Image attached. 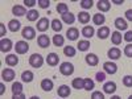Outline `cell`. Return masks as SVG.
Masks as SVG:
<instances>
[{
	"label": "cell",
	"instance_id": "1",
	"mask_svg": "<svg viewBox=\"0 0 132 99\" xmlns=\"http://www.w3.org/2000/svg\"><path fill=\"white\" fill-rule=\"evenodd\" d=\"M42 63H44V58L38 53H35V54H32V56L29 57V65L32 66V68L38 69V68L42 66Z\"/></svg>",
	"mask_w": 132,
	"mask_h": 99
},
{
	"label": "cell",
	"instance_id": "2",
	"mask_svg": "<svg viewBox=\"0 0 132 99\" xmlns=\"http://www.w3.org/2000/svg\"><path fill=\"white\" fill-rule=\"evenodd\" d=\"M60 73H61L62 75H66V77L71 75V74L74 73V66H73V63H70V62H62L61 66H60Z\"/></svg>",
	"mask_w": 132,
	"mask_h": 99
},
{
	"label": "cell",
	"instance_id": "3",
	"mask_svg": "<svg viewBox=\"0 0 132 99\" xmlns=\"http://www.w3.org/2000/svg\"><path fill=\"white\" fill-rule=\"evenodd\" d=\"M15 49H16L17 54H25L29 50V45L27 41H17L15 45Z\"/></svg>",
	"mask_w": 132,
	"mask_h": 99
},
{
	"label": "cell",
	"instance_id": "4",
	"mask_svg": "<svg viewBox=\"0 0 132 99\" xmlns=\"http://www.w3.org/2000/svg\"><path fill=\"white\" fill-rule=\"evenodd\" d=\"M50 24H52V23L48 20V17H42V19H40V20L37 21V30L45 32V30H48V28H49Z\"/></svg>",
	"mask_w": 132,
	"mask_h": 99
},
{
	"label": "cell",
	"instance_id": "5",
	"mask_svg": "<svg viewBox=\"0 0 132 99\" xmlns=\"http://www.w3.org/2000/svg\"><path fill=\"white\" fill-rule=\"evenodd\" d=\"M21 36H23L25 40H33V38H35V36H36V30L33 29L32 27H25L23 29Z\"/></svg>",
	"mask_w": 132,
	"mask_h": 99
},
{
	"label": "cell",
	"instance_id": "6",
	"mask_svg": "<svg viewBox=\"0 0 132 99\" xmlns=\"http://www.w3.org/2000/svg\"><path fill=\"white\" fill-rule=\"evenodd\" d=\"M12 41H11L9 38H2V41H0V50H2L3 53H7L9 52L11 49H12Z\"/></svg>",
	"mask_w": 132,
	"mask_h": 99
},
{
	"label": "cell",
	"instance_id": "7",
	"mask_svg": "<svg viewBox=\"0 0 132 99\" xmlns=\"http://www.w3.org/2000/svg\"><path fill=\"white\" fill-rule=\"evenodd\" d=\"M103 69H104V71L108 73V74H115V73L118 71V66H116V63L108 61V62H104V63H103Z\"/></svg>",
	"mask_w": 132,
	"mask_h": 99
},
{
	"label": "cell",
	"instance_id": "8",
	"mask_svg": "<svg viewBox=\"0 0 132 99\" xmlns=\"http://www.w3.org/2000/svg\"><path fill=\"white\" fill-rule=\"evenodd\" d=\"M85 61H86L87 65H90V66H96L98 62H99V58H98L96 54H94V53H89V54H87V56L85 57Z\"/></svg>",
	"mask_w": 132,
	"mask_h": 99
},
{
	"label": "cell",
	"instance_id": "9",
	"mask_svg": "<svg viewBox=\"0 0 132 99\" xmlns=\"http://www.w3.org/2000/svg\"><path fill=\"white\" fill-rule=\"evenodd\" d=\"M37 44H38V46H41V48H48L50 45V38L46 35H41L37 38Z\"/></svg>",
	"mask_w": 132,
	"mask_h": 99
},
{
	"label": "cell",
	"instance_id": "10",
	"mask_svg": "<svg viewBox=\"0 0 132 99\" xmlns=\"http://www.w3.org/2000/svg\"><path fill=\"white\" fill-rule=\"evenodd\" d=\"M2 77L5 82H11L13 78H15V71L12 69H4L2 71Z\"/></svg>",
	"mask_w": 132,
	"mask_h": 99
},
{
	"label": "cell",
	"instance_id": "11",
	"mask_svg": "<svg viewBox=\"0 0 132 99\" xmlns=\"http://www.w3.org/2000/svg\"><path fill=\"white\" fill-rule=\"evenodd\" d=\"M58 96H61V98H68L69 95H70V93H71V90L69 89V86L68 85H61L60 87H58Z\"/></svg>",
	"mask_w": 132,
	"mask_h": 99
},
{
	"label": "cell",
	"instance_id": "12",
	"mask_svg": "<svg viewBox=\"0 0 132 99\" xmlns=\"http://www.w3.org/2000/svg\"><path fill=\"white\" fill-rule=\"evenodd\" d=\"M96 4H98V9L101 12H107L111 8V2H108V0H99Z\"/></svg>",
	"mask_w": 132,
	"mask_h": 99
},
{
	"label": "cell",
	"instance_id": "13",
	"mask_svg": "<svg viewBox=\"0 0 132 99\" xmlns=\"http://www.w3.org/2000/svg\"><path fill=\"white\" fill-rule=\"evenodd\" d=\"M46 62H48V65H50V66H56V65H58V62H60L58 54H56V53H50V54H48Z\"/></svg>",
	"mask_w": 132,
	"mask_h": 99
},
{
	"label": "cell",
	"instance_id": "14",
	"mask_svg": "<svg viewBox=\"0 0 132 99\" xmlns=\"http://www.w3.org/2000/svg\"><path fill=\"white\" fill-rule=\"evenodd\" d=\"M79 36V32L77 28H69L68 32H66V37H68L70 41H75L77 38H78Z\"/></svg>",
	"mask_w": 132,
	"mask_h": 99
},
{
	"label": "cell",
	"instance_id": "15",
	"mask_svg": "<svg viewBox=\"0 0 132 99\" xmlns=\"http://www.w3.org/2000/svg\"><path fill=\"white\" fill-rule=\"evenodd\" d=\"M94 33H95V30H94V27H91V25H86L82 29V36L86 38H91L94 36Z\"/></svg>",
	"mask_w": 132,
	"mask_h": 99
},
{
	"label": "cell",
	"instance_id": "16",
	"mask_svg": "<svg viewBox=\"0 0 132 99\" xmlns=\"http://www.w3.org/2000/svg\"><path fill=\"white\" fill-rule=\"evenodd\" d=\"M103 91L106 94H114L116 91V83L115 82H107V83H104Z\"/></svg>",
	"mask_w": 132,
	"mask_h": 99
},
{
	"label": "cell",
	"instance_id": "17",
	"mask_svg": "<svg viewBox=\"0 0 132 99\" xmlns=\"http://www.w3.org/2000/svg\"><path fill=\"white\" fill-rule=\"evenodd\" d=\"M110 36V28L108 27H101L98 29V37L101 40H106Z\"/></svg>",
	"mask_w": 132,
	"mask_h": 99
},
{
	"label": "cell",
	"instance_id": "18",
	"mask_svg": "<svg viewBox=\"0 0 132 99\" xmlns=\"http://www.w3.org/2000/svg\"><path fill=\"white\" fill-rule=\"evenodd\" d=\"M5 63L8 66H16L19 63V57L16 54H9V56L5 57Z\"/></svg>",
	"mask_w": 132,
	"mask_h": 99
},
{
	"label": "cell",
	"instance_id": "19",
	"mask_svg": "<svg viewBox=\"0 0 132 99\" xmlns=\"http://www.w3.org/2000/svg\"><path fill=\"white\" fill-rule=\"evenodd\" d=\"M41 89L44 91H52V89H53V81L52 79H48V78L42 79L41 81Z\"/></svg>",
	"mask_w": 132,
	"mask_h": 99
},
{
	"label": "cell",
	"instance_id": "20",
	"mask_svg": "<svg viewBox=\"0 0 132 99\" xmlns=\"http://www.w3.org/2000/svg\"><path fill=\"white\" fill-rule=\"evenodd\" d=\"M12 13L13 15H16V16H27V9L23 7V5H15L13 8H12Z\"/></svg>",
	"mask_w": 132,
	"mask_h": 99
},
{
	"label": "cell",
	"instance_id": "21",
	"mask_svg": "<svg viewBox=\"0 0 132 99\" xmlns=\"http://www.w3.org/2000/svg\"><path fill=\"white\" fill-rule=\"evenodd\" d=\"M120 54H122V52H120L119 48H111V49L108 50L107 56L111 58V60H118V58L120 57Z\"/></svg>",
	"mask_w": 132,
	"mask_h": 99
},
{
	"label": "cell",
	"instance_id": "22",
	"mask_svg": "<svg viewBox=\"0 0 132 99\" xmlns=\"http://www.w3.org/2000/svg\"><path fill=\"white\" fill-rule=\"evenodd\" d=\"M115 27L119 29V30H126L127 29V21L124 20V19H122V17H118L116 20H115Z\"/></svg>",
	"mask_w": 132,
	"mask_h": 99
},
{
	"label": "cell",
	"instance_id": "23",
	"mask_svg": "<svg viewBox=\"0 0 132 99\" xmlns=\"http://www.w3.org/2000/svg\"><path fill=\"white\" fill-rule=\"evenodd\" d=\"M122 40H123V37H122V33L120 32H112V35H111V41H112V44L114 45H119V44H122Z\"/></svg>",
	"mask_w": 132,
	"mask_h": 99
},
{
	"label": "cell",
	"instance_id": "24",
	"mask_svg": "<svg viewBox=\"0 0 132 99\" xmlns=\"http://www.w3.org/2000/svg\"><path fill=\"white\" fill-rule=\"evenodd\" d=\"M93 21H94L95 25H99V27H101V25L104 24L106 17H104V15H102V13H95L94 17H93Z\"/></svg>",
	"mask_w": 132,
	"mask_h": 99
},
{
	"label": "cell",
	"instance_id": "25",
	"mask_svg": "<svg viewBox=\"0 0 132 99\" xmlns=\"http://www.w3.org/2000/svg\"><path fill=\"white\" fill-rule=\"evenodd\" d=\"M20 27H21L20 21H19V20H16V19L11 20L9 23H8V28H9V30H11V32H17V30L20 29Z\"/></svg>",
	"mask_w": 132,
	"mask_h": 99
},
{
	"label": "cell",
	"instance_id": "26",
	"mask_svg": "<svg viewBox=\"0 0 132 99\" xmlns=\"http://www.w3.org/2000/svg\"><path fill=\"white\" fill-rule=\"evenodd\" d=\"M33 78H35V75H33V73L30 70H25V71H23V74H21V79H23V82L29 83V82L33 81Z\"/></svg>",
	"mask_w": 132,
	"mask_h": 99
},
{
	"label": "cell",
	"instance_id": "27",
	"mask_svg": "<svg viewBox=\"0 0 132 99\" xmlns=\"http://www.w3.org/2000/svg\"><path fill=\"white\" fill-rule=\"evenodd\" d=\"M62 21H63V23H66V24H73L74 21H75V16L71 12H68V13L62 15Z\"/></svg>",
	"mask_w": 132,
	"mask_h": 99
},
{
	"label": "cell",
	"instance_id": "28",
	"mask_svg": "<svg viewBox=\"0 0 132 99\" xmlns=\"http://www.w3.org/2000/svg\"><path fill=\"white\" fill-rule=\"evenodd\" d=\"M78 49H79V52H86V50H89V48H90V41H87V40H82V41H79L78 42Z\"/></svg>",
	"mask_w": 132,
	"mask_h": 99
},
{
	"label": "cell",
	"instance_id": "29",
	"mask_svg": "<svg viewBox=\"0 0 132 99\" xmlns=\"http://www.w3.org/2000/svg\"><path fill=\"white\" fill-rule=\"evenodd\" d=\"M38 16H40V13L37 12L36 9H30V11H28V13H27V19L29 21H36L38 19Z\"/></svg>",
	"mask_w": 132,
	"mask_h": 99
},
{
	"label": "cell",
	"instance_id": "30",
	"mask_svg": "<svg viewBox=\"0 0 132 99\" xmlns=\"http://www.w3.org/2000/svg\"><path fill=\"white\" fill-rule=\"evenodd\" d=\"M71 86L77 90H81L83 89V78H74L71 82Z\"/></svg>",
	"mask_w": 132,
	"mask_h": 99
},
{
	"label": "cell",
	"instance_id": "31",
	"mask_svg": "<svg viewBox=\"0 0 132 99\" xmlns=\"http://www.w3.org/2000/svg\"><path fill=\"white\" fill-rule=\"evenodd\" d=\"M78 20H79V23H82V24H87L90 21V15L87 12H79Z\"/></svg>",
	"mask_w": 132,
	"mask_h": 99
},
{
	"label": "cell",
	"instance_id": "32",
	"mask_svg": "<svg viewBox=\"0 0 132 99\" xmlns=\"http://www.w3.org/2000/svg\"><path fill=\"white\" fill-rule=\"evenodd\" d=\"M83 89L87 90V91H90L94 89V81L90 79V78H85L83 79Z\"/></svg>",
	"mask_w": 132,
	"mask_h": 99
},
{
	"label": "cell",
	"instance_id": "33",
	"mask_svg": "<svg viewBox=\"0 0 132 99\" xmlns=\"http://www.w3.org/2000/svg\"><path fill=\"white\" fill-rule=\"evenodd\" d=\"M52 29H53L54 32H61V30H62V23H61L58 19H54V20L52 21Z\"/></svg>",
	"mask_w": 132,
	"mask_h": 99
},
{
	"label": "cell",
	"instance_id": "34",
	"mask_svg": "<svg viewBox=\"0 0 132 99\" xmlns=\"http://www.w3.org/2000/svg\"><path fill=\"white\" fill-rule=\"evenodd\" d=\"M63 42H65V38H63L61 35L53 36V44H54V46H62Z\"/></svg>",
	"mask_w": 132,
	"mask_h": 99
},
{
	"label": "cell",
	"instance_id": "35",
	"mask_svg": "<svg viewBox=\"0 0 132 99\" xmlns=\"http://www.w3.org/2000/svg\"><path fill=\"white\" fill-rule=\"evenodd\" d=\"M57 12L62 16L65 13H68L69 11H68V4H65V3H58L57 4Z\"/></svg>",
	"mask_w": 132,
	"mask_h": 99
},
{
	"label": "cell",
	"instance_id": "36",
	"mask_svg": "<svg viewBox=\"0 0 132 99\" xmlns=\"http://www.w3.org/2000/svg\"><path fill=\"white\" fill-rule=\"evenodd\" d=\"M12 93L13 94H21L23 93V85H21L20 82H15L12 85Z\"/></svg>",
	"mask_w": 132,
	"mask_h": 99
},
{
	"label": "cell",
	"instance_id": "37",
	"mask_svg": "<svg viewBox=\"0 0 132 99\" xmlns=\"http://www.w3.org/2000/svg\"><path fill=\"white\" fill-rule=\"evenodd\" d=\"M63 54L68 57H74L75 56V49L73 46H65L63 48Z\"/></svg>",
	"mask_w": 132,
	"mask_h": 99
},
{
	"label": "cell",
	"instance_id": "38",
	"mask_svg": "<svg viewBox=\"0 0 132 99\" xmlns=\"http://www.w3.org/2000/svg\"><path fill=\"white\" fill-rule=\"evenodd\" d=\"M93 0H81V7L85 9H90L93 7Z\"/></svg>",
	"mask_w": 132,
	"mask_h": 99
},
{
	"label": "cell",
	"instance_id": "39",
	"mask_svg": "<svg viewBox=\"0 0 132 99\" xmlns=\"http://www.w3.org/2000/svg\"><path fill=\"white\" fill-rule=\"evenodd\" d=\"M123 85L126 87H132V75H126L123 78Z\"/></svg>",
	"mask_w": 132,
	"mask_h": 99
},
{
	"label": "cell",
	"instance_id": "40",
	"mask_svg": "<svg viewBox=\"0 0 132 99\" xmlns=\"http://www.w3.org/2000/svg\"><path fill=\"white\" fill-rule=\"evenodd\" d=\"M37 4L40 5V8H42V9H46V8H49L50 2H49V0H38Z\"/></svg>",
	"mask_w": 132,
	"mask_h": 99
},
{
	"label": "cell",
	"instance_id": "41",
	"mask_svg": "<svg viewBox=\"0 0 132 99\" xmlns=\"http://www.w3.org/2000/svg\"><path fill=\"white\" fill-rule=\"evenodd\" d=\"M124 54L127 57H132V44H128L127 46H124Z\"/></svg>",
	"mask_w": 132,
	"mask_h": 99
},
{
	"label": "cell",
	"instance_id": "42",
	"mask_svg": "<svg viewBox=\"0 0 132 99\" xmlns=\"http://www.w3.org/2000/svg\"><path fill=\"white\" fill-rule=\"evenodd\" d=\"M91 99H104V95L101 91H94L91 94Z\"/></svg>",
	"mask_w": 132,
	"mask_h": 99
},
{
	"label": "cell",
	"instance_id": "43",
	"mask_svg": "<svg viewBox=\"0 0 132 99\" xmlns=\"http://www.w3.org/2000/svg\"><path fill=\"white\" fill-rule=\"evenodd\" d=\"M95 78H96L98 82H103V81L106 79V73H96Z\"/></svg>",
	"mask_w": 132,
	"mask_h": 99
},
{
	"label": "cell",
	"instance_id": "44",
	"mask_svg": "<svg viewBox=\"0 0 132 99\" xmlns=\"http://www.w3.org/2000/svg\"><path fill=\"white\" fill-rule=\"evenodd\" d=\"M123 40H126L127 42H132V30H127V33L124 35V37H123Z\"/></svg>",
	"mask_w": 132,
	"mask_h": 99
},
{
	"label": "cell",
	"instance_id": "45",
	"mask_svg": "<svg viewBox=\"0 0 132 99\" xmlns=\"http://www.w3.org/2000/svg\"><path fill=\"white\" fill-rule=\"evenodd\" d=\"M24 4L27 7H33L35 4H37V2H36V0H24Z\"/></svg>",
	"mask_w": 132,
	"mask_h": 99
},
{
	"label": "cell",
	"instance_id": "46",
	"mask_svg": "<svg viewBox=\"0 0 132 99\" xmlns=\"http://www.w3.org/2000/svg\"><path fill=\"white\" fill-rule=\"evenodd\" d=\"M126 19H127V20H129V21H132V9L126 11Z\"/></svg>",
	"mask_w": 132,
	"mask_h": 99
},
{
	"label": "cell",
	"instance_id": "47",
	"mask_svg": "<svg viewBox=\"0 0 132 99\" xmlns=\"http://www.w3.org/2000/svg\"><path fill=\"white\" fill-rule=\"evenodd\" d=\"M12 99H25V95L21 93V94H13Z\"/></svg>",
	"mask_w": 132,
	"mask_h": 99
},
{
	"label": "cell",
	"instance_id": "48",
	"mask_svg": "<svg viewBox=\"0 0 132 99\" xmlns=\"http://www.w3.org/2000/svg\"><path fill=\"white\" fill-rule=\"evenodd\" d=\"M5 35V27H4V24H0V36H4Z\"/></svg>",
	"mask_w": 132,
	"mask_h": 99
},
{
	"label": "cell",
	"instance_id": "49",
	"mask_svg": "<svg viewBox=\"0 0 132 99\" xmlns=\"http://www.w3.org/2000/svg\"><path fill=\"white\" fill-rule=\"evenodd\" d=\"M0 94H4V83H0Z\"/></svg>",
	"mask_w": 132,
	"mask_h": 99
},
{
	"label": "cell",
	"instance_id": "50",
	"mask_svg": "<svg viewBox=\"0 0 132 99\" xmlns=\"http://www.w3.org/2000/svg\"><path fill=\"white\" fill-rule=\"evenodd\" d=\"M114 4H123V2H118V0H112Z\"/></svg>",
	"mask_w": 132,
	"mask_h": 99
},
{
	"label": "cell",
	"instance_id": "51",
	"mask_svg": "<svg viewBox=\"0 0 132 99\" xmlns=\"http://www.w3.org/2000/svg\"><path fill=\"white\" fill-rule=\"evenodd\" d=\"M111 99H122V98H120V96H118V95H114Z\"/></svg>",
	"mask_w": 132,
	"mask_h": 99
},
{
	"label": "cell",
	"instance_id": "52",
	"mask_svg": "<svg viewBox=\"0 0 132 99\" xmlns=\"http://www.w3.org/2000/svg\"><path fill=\"white\" fill-rule=\"evenodd\" d=\"M29 99H40L38 96H32V98H29Z\"/></svg>",
	"mask_w": 132,
	"mask_h": 99
},
{
	"label": "cell",
	"instance_id": "53",
	"mask_svg": "<svg viewBox=\"0 0 132 99\" xmlns=\"http://www.w3.org/2000/svg\"><path fill=\"white\" fill-rule=\"evenodd\" d=\"M128 99H132V95H131V96H129V98H128Z\"/></svg>",
	"mask_w": 132,
	"mask_h": 99
}]
</instances>
